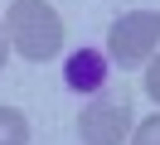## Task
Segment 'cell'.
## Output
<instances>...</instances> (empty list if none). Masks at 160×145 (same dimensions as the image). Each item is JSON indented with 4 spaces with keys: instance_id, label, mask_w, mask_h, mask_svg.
I'll use <instances>...</instances> for the list:
<instances>
[{
    "instance_id": "2",
    "label": "cell",
    "mask_w": 160,
    "mask_h": 145,
    "mask_svg": "<svg viewBox=\"0 0 160 145\" xmlns=\"http://www.w3.org/2000/svg\"><path fill=\"white\" fill-rule=\"evenodd\" d=\"M155 48H160V10H131L107 34V53H112V63H121V68L150 63Z\"/></svg>"
},
{
    "instance_id": "5",
    "label": "cell",
    "mask_w": 160,
    "mask_h": 145,
    "mask_svg": "<svg viewBox=\"0 0 160 145\" xmlns=\"http://www.w3.org/2000/svg\"><path fill=\"white\" fill-rule=\"evenodd\" d=\"M29 140V121L15 106H0V145H24Z\"/></svg>"
},
{
    "instance_id": "8",
    "label": "cell",
    "mask_w": 160,
    "mask_h": 145,
    "mask_svg": "<svg viewBox=\"0 0 160 145\" xmlns=\"http://www.w3.org/2000/svg\"><path fill=\"white\" fill-rule=\"evenodd\" d=\"M5 39L10 34H5V19H0V63H5Z\"/></svg>"
},
{
    "instance_id": "6",
    "label": "cell",
    "mask_w": 160,
    "mask_h": 145,
    "mask_svg": "<svg viewBox=\"0 0 160 145\" xmlns=\"http://www.w3.org/2000/svg\"><path fill=\"white\" fill-rule=\"evenodd\" d=\"M131 145H160V111L136 126V140H131Z\"/></svg>"
},
{
    "instance_id": "1",
    "label": "cell",
    "mask_w": 160,
    "mask_h": 145,
    "mask_svg": "<svg viewBox=\"0 0 160 145\" xmlns=\"http://www.w3.org/2000/svg\"><path fill=\"white\" fill-rule=\"evenodd\" d=\"M5 34H10V44L20 48L24 58L44 63V58H53L63 48V19H58V10L44 5V0H15V5L5 10Z\"/></svg>"
},
{
    "instance_id": "3",
    "label": "cell",
    "mask_w": 160,
    "mask_h": 145,
    "mask_svg": "<svg viewBox=\"0 0 160 145\" xmlns=\"http://www.w3.org/2000/svg\"><path fill=\"white\" fill-rule=\"evenodd\" d=\"M78 135H82V145H121L131 135V102H126V92L88 102L82 116H78Z\"/></svg>"
},
{
    "instance_id": "7",
    "label": "cell",
    "mask_w": 160,
    "mask_h": 145,
    "mask_svg": "<svg viewBox=\"0 0 160 145\" xmlns=\"http://www.w3.org/2000/svg\"><path fill=\"white\" fill-rule=\"evenodd\" d=\"M146 92L160 102V58H150V63H146Z\"/></svg>"
},
{
    "instance_id": "4",
    "label": "cell",
    "mask_w": 160,
    "mask_h": 145,
    "mask_svg": "<svg viewBox=\"0 0 160 145\" xmlns=\"http://www.w3.org/2000/svg\"><path fill=\"white\" fill-rule=\"evenodd\" d=\"M63 77H68L73 92H102L112 77V63L107 53H97V48H78V53L68 58V68H63Z\"/></svg>"
}]
</instances>
